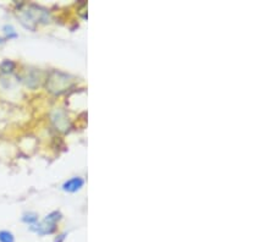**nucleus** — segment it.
Masks as SVG:
<instances>
[{
    "label": "nucleus",
    "instance_id": "1",
    "mask_svg": "<svg viewBox=\"0 0 275 242\" xmlns=\"http://www.w3.org/2000/svg\"><path fill=\"white\" fill-rule=\"evenodd\" d=\"M17 6L18 22L23 29L36 32L39 24H48L53 20L51 12L44 6L38 4H27V3H15Z\"/></svg>",
    "mask_w": 275,
    "mask_h": 242
},
{
    "label": "nucleus",
    "instance_id": "2",
    "mask_svg": "<svg viewBox=\"0 0 275 242\" xmlns=\"http://www.w3.org/2000/svg\"><path fill=\"white\" fill-rule=\"evenodd\" d=\"M72 86V77L66 72L51 70L44 78V88L53 96H61Z\"/></svg>",
    "mask_w": 275,
    "mask_h": 242
},
{
    "label": "nucleus",
    "instance_id": "3",
    "mask_svg": "<svg viewBox=\"0 0 275 242\" xmlns=\"http://www.w3.org/2000/svg\"><path fill=\"white\" fill-rule=\"evenodd\" d=\"M63 220V213L60 210H51L42 220L32 226H29L31 232H35L38 236L53 235L58 231V225Z\"/></svg>",
    "mask_w": 275,
    "mask_h": 242
},
{
    "label": "nucleus",
    "instance_id": "4",
    "mask_svg": "<svg viewBox=\"0 0 275 242\" xmlns=\"http://www.w3.org/2000/svg\"><path fill=\"white\" fill-rule=\"evenodd\" d=\"M17 78L20 79L26 87L31 88V90H35V88L39 87V86L42 85V82L44 81V78H43L42 73L38 69H30L29 71L22 73V75H17Z\"/></svg>",
    "mask_w": 275,
    "mask_h": 242
},
{
    "label": "nucleus",
    "instance_id": "5",
    "mask_svg": "<svg viewBox=\"0 0 275 242\" xmlns=\"http://www.w3.org/2000/svg\"><path fill=\"white\" fill-rule=\"evenodd\" d=\"M85 182V179L82 176H72L71 179L64 181L63 185H61V190L66 194H76L79 190H82Z\"/></svg>",
    "mask_w": 275,
    "mask_h": 242
},
{
    "label": "nucleus",
    "instance_id": "6",
    "mask_svg": "<svg viewBox=\"0 0 275 242\" xmlns=\"http://www.w3.org/2000/svg\"><path fill=\"white\" fill-rule=\"evenodd\" d=\"M17 71V63L12 59H3L0 61V75L12 76Z\"/></svg>",
    "mask_w": 275,
    "mask_h": 242
},
{
    "label": "nucleus",
    "instance_id": "7",
    "mask_svg": "<svg viewBox=\"0 0 275 242\" xmlns=\"http://www.w3.org/2000/svg\"><path fill=\"white\" fill-rule=\"evenodd\" d=\"M51 122L59 131H66V126H69V120L64 116L63 112H54L51 115Z\"/></svg>",
    "mask_w": 275,
    "mask_h": 242
},
{
    "label": "nucleus",
    "instance_id": "8",
    "mask_svg": "<svg viewBox=\"0 0 275 242\" xmlns=\"http://www.w3.org/2000/svg\"><path fill=\"white\" fill-rule=\"evenodd\" d=\"M2 32H3V37H4L6 41H14V39L18 38V32L11 23L3 24Z\"/></svg>",
    "mask_w": 275,
    "mask_h": 242
},
{
    "label": "nucleus",
    "instance_id": "9",
    "mask_svg": "<svg viewBox=\"0 0 275 242\" xmlns=\"http://www.w3.org/2000/svg\"><path fill=\"white\" fill-rule=\"evenodd\" d=\"M39 214L36 212H32V210H29V212H24L22 216H21V222L23 223V224L32 226L37 224V223L39 222Z\"/></svg>",
    "mask_w": 275,
    "mask_h": 242
},
{
    "label": "nucleus",
    "instance_id": "10",
    "mask_svg": "<svg viewBox=\"0 0 275 242\" xmlns=\"http://www.w3.org/2000/svg\"><path fill=\"white\" fill-rule=\"evenodd\" d=\"M0 242H16V237L12 231L2 229L0 230Z\"/></svg>",
    "mask_w": 275,
    "mask_h": 242
},
{
    "label": "nucleus",
    "instance_id": "11",
    "mask_svg": "<svg viewBox=\"0 0 275 242\" xmlns=\"http://www.w3.org/2000/svg\"><path fill=\"white\" fill-rule=\"evenodd\" d=\"M67 237V232H61V234H58L57 236L54 237L53 242H64Z\"/></svg>",
    "mask_w": 275,
    "mask_h": 242
},
{
    "label": "nucleus",
    "instance_id": "12",
    "mask_svg": "<svg viewBox=\"0 0 275 242\" xmlns=\"http://www.w3.org/2000/svg\"><path fill=\"white\" fill-rule=\"evenodd\" d=\"M6 42H8V41H6V39L4 38V37H3V36H0V45L5 44V43H6Z\"/></svg>",
    "mask_w": 275,
    "mask_h": 242
}]
</instances>
